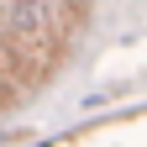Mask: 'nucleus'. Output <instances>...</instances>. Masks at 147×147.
Wrapping results in <instances>:
<instances>
[{
	"label": "nucleus",
	"instance_id": "nucleus-1",
	"mask_svg": "<svg viewBox=\"0 0 147 147\" xmlns=\"http://www.w3.org/2000/svg\"><path fill=\"white\" fill-rule=\"evenodd\" d=\"M11 26H21V32L47 26V5L42 0H11Z\"/></svg>",
	"mask_w": 147,
	"mask_h": 147
}]
</instances>
